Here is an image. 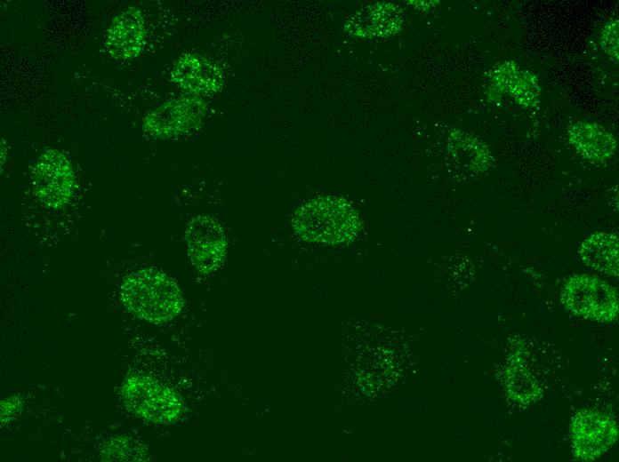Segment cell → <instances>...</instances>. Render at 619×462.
<instances>
[{"label": "cell", "mask_w": 619, "mask_h": 462, "mask_svg": "<svg viewBox=\"0 0 619 462\" xmlns=\"http://www.w3.org/2000/svg\"><path fill=\"white\" fill-rule=\"evenodd\" d=\"M495 93L508 92L521 105L533 107L538 104L540 88L535 76L521 70L513 61L501 64L491 75L490 91Z\"/></svg>", "instance_id": "cell-14"}, {"label": "cell", "mask_w": 619, "mask_h": 462, "mask_svg": "<svg viewBox=\"0 0 619 462\" xmlns=\"http://www.w3.org/2000/svg\"><path fill=\"white\" fill-rule=\"evenodd\" d=\"M571 145L586 160L605 163L615 154L617 140L606 128L593 122H576L567 129Z\"/></svg>", "instance_id": "cell-13"}, {"label": "cell", "mask_w": 619, "mask_h": 462, "mask_svg": "<svg viewBox=\"0 0 619 462\" xmlns=\"http://www.w3.org/2000/svg\"><path fill=\"white\" fill-rule=\"evenodd\" d=\"M569 434L574 457L581 461H593L615 443L618 426L609 415L583 409L572 418Z\"/></svg>", "instance_id": "cell-7"}, {"label": "cell", "mask_w": 619, "mask_h": 462, "mask_svg": "<svg viewBox=\"0 0 619 462\" xmlns=\"http://www.w3.org/2000/svg\"><path fill=\"white\" fill-rule=\"evenodd\" d=\"M447 149L456 161L474 172L487 171L494 161L486 144L471 133L461 130L450 131Z\"/></svg>", "instance_id": "cell-16"}, {"label": "cell", "mask_w": 619, "mask_h": 462, "mask_svg": "<svg viewBox=\"0 0 619 462\" xmlns=\"http://www.w3.org/2000/svg\"><path fill=\"white\" fill-rule=\"evenodd\" d=\"M207 103L198 96L169 100L146 115L142 128L157 139H171L197 130L207 112Z\"/></svg>", "instance_id": "cell-5"}, {"label": "cell", "mask_w": 619, "mask_h": 462, "mask_svg": "<svg viewBox=\"0 0 619 462\" xmlns=\"http://www.w3.org/2000/svg\"><path fill=\"white\" fill-rule=\"evenodd\" d=\"M527 347L515 346L504 369V389L507 396L520 405H530L543 396V388L528 366Z\"/></svg>", "instance_id": "cell-12"}, {"label": "cell", "mask_w": 619, "mask_h": 462, "mask_svg": "<svg viewBox=\"0 0 619 462\" xmlns=\"http://www.w3.org/2000/svg\"><path fill=\"white\" fill-rule=\"evenodd\" d=\"M618 20H610L607 21L599 35V45L601 49L615 62H618Z\"/></svg>", "instance_id": "cell-17"}, {"label": "cell", "mask_w": 619, "mask_h": 462, "mask_svg": "<svg viewBox=\"0 0 619 462\" xmlns=\"http://www.w3.org/2000/svg\"><path fill=\"white\" fill-rule=\"evenodd\" d=\"M293 233L301 240L321 245H349L363 229V220L346 197L320 195L296 208L291 219Z\"/></svg>", "instance_id": "cell-1"}, {"label": "cell", "mask_w": 619, "mask_h": 462, "mask_svg": "<svg viewBox=\"0 0 619 462\" xmlns=\"http://www.w3.org/2000/svg\"><path fill=\"white\" fill-rule=\"evenodd\" d=\"M402 28L400 8L393 3H375L358 11L345 23V31L360 38H386Z\"/></svg>", "instance_id": "cell-11"}, {"label": "cell", "mask_w": 619, "mask_h": 462, "mask_svg": "<svg viewBox=\"0 0 619 462\" xmlns=\"http://www.w3.org/2000/svg\"><path fill=\"white\" fill-rule=\"evenodd\" d=\"M121 394L131 412L155 424L173 423L181 418L183 411L179 394L148 375L127 376L122 384Z\"/></svg>", "instance_id": "cell-3"}, {"label": "cell", "mask_w": 619, "mask_h": 462, "mask_svg": "<svg viewBox=\"0 0 619 462\" xmlns=\"http://www.w3.org/2000/svg\"><path fill=\"white\" fill-rule=\"evenodd\" d=\"M581 260L590 268L607 276L619 274V239L610 231H596L579 247Z\"/></svg>", "instance_id": "cell-15"}, {"label": "cell", "mask_w": 619, "mask_h": 462, "mask_svg": "<svg viewBox=\"0 0 619 462\" xmlns=\"http://www.w3.org/2000/svg\"><path fill=\"white\" fill-rule=\"evenodd\" d=\"M120 299L130 313L152 323L172 321L184 307L177 283L154 268L136 270L124 277Z\"/></svg>", "instance_id": "cell-2"}, {"label": "cell", "mask_w": 619, "mask_h": 462, "mask_svg": "<svg viewBox=\"0 0 619 462\" xmlns=\"http://www.w3.org/2000/svg\"><path fill=\"white\" fill-rule=\"evenodd\" d=\"M145 39L146 28L141 11L129 6L112 20L107 30L105 45L113 59L127 60L141 54Z\"/></svg>", "instance_id": "cell-10"}, {"label": "cell", "mask_w": 619, "mask_h": 462, "mask_svg": "<svg viewBox=\"0 0 619 462\" xmlns=\"http://www.w3.org/2000/svg\"><path fill=\"white\" fill-rule=\"evenodd\" d=\"M171 78L183 92L198 97L215 94L224 84L221 68L197 53L182 54L172 68Z\"/></svg>", "instance_id": "cell-9"}, {"label": "cell", "mask_w": 619, "mask_h": 462, "mask_svg": "<svg viewBox=\"0 0 619 462\" xmlns=\"http://www.w3.org/2000/svg\"><path fill=\"white\" fill-rule=\"evenodd\" d=\"M33 190L44 205L59 209L67 205L75 191V175L68 156L48 149L38 158L32 172Z\"/></svg>", "instance_id": "cell-6"}, {"label": "cell", "mask_w": 619, "mask_h": 462, "mask_svg": "<svg viewBox=\"0 0 619 462\" xmlns=\"http://www.w3.org/2000/svg\"><path fill=\"white\" fill-rule=\"evenodd\" d=\"M560 300L572 315L591 321L611 323L618 316L619 301L616 290L597 275H570L562 285Z\"/></svg>", "instance_id": "cell-4"}, {"label": "cell", "mask_w": 619, "mask_h": 462, "mask_svg": "<svg viewBox=\"0 0 619 462\" xmlns=\"http://www.w3.org/2000/svg\"><path fill=\"white\" fill-rule=\"evenodd\" d=\"M184 238L191 264L201 275H210L223 264L228 241L221 223L211 215H198L187 224Z\"/></svg>", "instance_id": "cell-8"}]
</instances>
